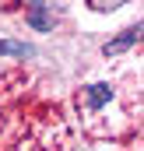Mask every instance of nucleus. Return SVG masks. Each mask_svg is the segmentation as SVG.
I'll use <instances>...</instances> for the list:
<instances>
[{"label": "nucleus", "mask_w": 144, "mask_h": 151, "mask_svg": "<svg viewBox=\"0 0 144 151\" xmlns=\"http://www.w3.org/2000/svg\"><path fill=\"white\" fill-rule=\"evenodd\" d=\"M28 25L32 28H39V32H46L53 21H49V14L42 11V4H32V11H28Z\"/></svg>", "instance_id": "1"}, {"label": "nucleus", "mask_w": 144, "mask_h": 151, "mask_svg": "<svg viewBox=\"0 0 144 151\" xmlns=\"http://www.w3.org/2000/svg\"><path fill=\"white\" fill-rule=\"evenodd\" d=\"M137 35H141V25H137V28H130L127 35H120L116 42H109V46H106V56H109V53H120V49H127L130 42H137Z\"/></svg>", "instance_id": "2"}, {"label": "nucleus", "mask_w": 144, "mask_h": 151, "mask_svg": "<svg viewBox=\"0 0 144 151\" xmlns=\"http://www.w3.org/2000/svg\"><path fill=\"white\" fill-rule=\"evenodd\" d=\"M0 53H4V56H28L32 49L21 46V42H0Z\"/></svg>", "instance_id": "3"}]
</instances>
